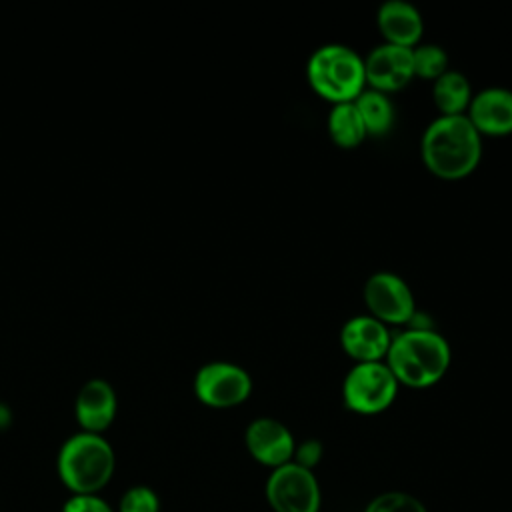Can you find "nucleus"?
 I'll list each match as a JSON object with an SVG mask.
<instances>
[{
    "instance_id": "f257e3e1",
    "label": "nucleus",
    "mask_w": 512,
    "mask_h": 512,
    "mask_svg": "<svg viewBox=\"0 0 512 512\" xmlns=\"http://www.w3.org/2000/svg\"><path fill=\"white\" fill-rule=\"evenodd\" d=\"M422 162L442 180L466 178L482 158V136L466 114L434 118L420 142Z\"/></svg>"
},
{
    "instance_id": "f03ea898",
    "label": "nucleus",
    "mask_w": 512,
    "mask_h": 512,
    "mask_svg": "<svg viewBox=\"0 0 512 512\" xmlns=\"http://www.w3.org/2000/svg\"><path fill=\"white\" fill-rule=\"evenodd\" d=\"M450 360V344L428 326H410L392 336L384 358L396 382L408 388L434 386L446 374Z\"/></svg>"
},
{
    "instance_id": "7ed1b4c3",
    "label": "nucleus",
    "mask_w": 512,
    "mask_h": 512,
    "mask_svg": "<svg viewBox=\"0 0 512 512\" xmlns=\"http://www.w3.org/2000/svg\"><path fill=\"white\" fill-rule=\"evenodd\" d=\"M116 456L110 442L96 432H76L64 440L56 468L72 494H98L112 478Z\"/></svg>"
},
{
    "instance_id": "20e7f679",
    "label": "nucleus",
    "mask_w": 512,
    "mask_h": 512,
    "mask_svg": "<svg viewBox=\"0 0 512 512\" xmlns=\"http://www.w3.org/2000/svg\"><path fill=\"white\" fill-rule=\"evenodd\" d=\"M306 78L312 90L332 106L354 102L366 88L364 58L350 46L324 44L310 54Z\"/></svg>"
},
{
    "instance_id": "39448f33",
    "label": "nucleus",
    "mask_w": 512,
    "mask_h": 512,
    "mask_svg": "<svg viewBox=\"0 0 512 512\" xmlns=\"http://www.w3.org/2000/svg\"><path fill=\"white\" fill-rule=\"evenodd\" d=\"M398 382L386 362H358L342 382V400L356 414L384 412L398 394Z\"/></svg>"
},
{
    "instance_id": "423d86ee",
    "label": "nucleus",
    "mask_w": 512,
    "mask_h": 512,
    "mask_svg": "<svg viewBox=\"0 0 512 512\" xmlns=\"http://www.w3.org/2000/svg\"><path fill=\"white\" fill-rule=\"evenodd\" d=\"M264 492L274 512H318L322 504V492L314 472L294 462L274 468Z\"/></svg>"
},
{
    "instance_id": "0eeeda50",
    "label": "nucleus",
    "mask_w": 512,
    "mask_h": 512,
    "mask_svg": "<svg viewBox=\"0 0 512 512\" xmlns=\"http://www.w3.org/2000/svg\"><path fill=\"white\" fill-rule=\"evenodd\" d=\"M192 386L202 404L212 408H232L250 396L252 378L234 362L214 360L198 368Z\"/></svg>"
},
{
    "instance_id": "6e6552de",
    "label": "nucleus",
    "mask_w": 512,
    "mask_h": 512,
    "mask_svg": "<svg viewBox=\"0 0 512 512\" xmlns=\"http://www.w3.org/2000/svg\"><path fill=\"white\" fill-rule=\"evenodd\" d=\"M364 302L376 320L386 326L408 324L414 318V294L404 278L394 272H374L364 284Z\"/></svg>"
},
{
    "instance_id": "1a4fd4ad",
    "label": "nucleus",
    "mask_w": 512,
    "mask_h": 512,
    "mask_svg": "<svg viewBox=\"0 0 512 512\" xmlns=\"http://www.w3.org/2000/svg\"><path fill=\"white\" fill-rule=\"evenodd\" d=\"M364 74L366 88L378 92H396L404 88L412 78V48L394 46V44H378L364 58Z\"/></svg>"
},
{
    "instance_id": "9d476101",
    "label": "nucleus",
    "mask_w": 512,
    "mask_h": 512,
    "mask_svg": "<svg viewBox=\"0 0 512 512\" xmlns=\"http://www.w3.org/2000/svg\"><path fill=\"white\" fill-rule=\"evenodd\" d=\"M250 456L268 468H278L292 462L296 440L292 432L276 418H256L248 424L244 434Z\"/></svg>"
},
{
    "instance_id": "9b49d317",
    "label": "nucleus",
    "mask_w": 512,
    "mask_h": 512,
    "mask_svg": "<svg viewBox=\"0 0 512 512\" xmlns=\"http://www.w3.org/2000/svg\"><path fill=\"white\" fill-rule=\"evenodd\" d=\"M392 334L386 324L370 314L352 316L340 330L344 352L358 362H382L388 354Z\"/></svg>"
},
{
    "instance_id": "f8f14e48",
    "label": "nucleus",
    "mask_w": 512,
    "mask_h": 512,
    "mask_svg": "<svg viewBox=\"0 0 512 512\" xmlns=\"http://www.w3.org/2000/svg\"><path fill=\"white\" fill-rule=\"evenodd\" d=\"M466 116L480 136L512 134V90L490 86L476 92Z\"/></svg>"
},
{
    "instance_id": "ddd939ff",
    "label": "nucleus",
    "mask_w": 512,
    "mask_h": 512,
    "mask_svg": "<svg viewBox=\"0 0 512 512\" xmlns=\"http://www.w3.org/2000/svg\"><path fill=\"white\" fill-rule=\"evenodd\" d=\"M118 400L114 386L104 378H90L86 380L74 400V412L76 420L86 432L102 434L106 430L114 416H116Z\"/></svg>"
},
{
    "instance_id": "4468645a",
    "label": "nucleus",
    "mask_w": 512,
    "mask_h": 512,
    "mask_svg": "<svg viewBox=\"0 0 512 512\" xmlns=\"http://www.w3.org/2000/svg\"><path fill=\"white\" fill-rule=\"evenodd\" d=\"M378 28L386 44L414 48L418 46L424 22L418 8L406 0H386L376 14Z\"/></svg>"
},
{
    "instance_id": "2eb2a0df",
    "label": "nucleus",
    "mask_w": 512,
    "mask_h": 512,
    "mask_svg": "<svg viewBox=\"0 0 512 512\" xmlns=\"http://www.w3.org/2000/svg\"><path fill=\"white\" fill-rule=\"evenodd\" d=\"M472 86L458 70H446L432 82V100L440 116L466 114L472 100Z\"/></svg>"
},
{
    "instance_id": "dca6fc26",
    "label": "nucleus",
    "mask_w": 512,
    "mask_h": 512,
    "mask_svg": "<svg viewBox=\"0 0 512 512\" xmlns=\"http://www.w3.org/2000/svg\"><path fill=\"white\" fill-rule=\"evenodd\" d=\"M328 134L338 148L350 150L362 144L368 136L360 112L354 102L334 104L328 114Z\"/></svg>"
},
{
    "instance_id": "f3484780",
    "label": "nucleus",
    "mask_w": 512,
    "mask_h": 512,
    "mask_svg": "<svg viewBox=\"0 0 512 512\" xmlns=\"http://www.w3.org/2000/svg\"><path fill=\"white\" fill-rule=\"evenodd\" d=\"M368 136H384L394 124V104L388 94L364 88L354 100Z\"/></svg>"
},
{
    "instance_id": "a211bd4d",
    "label": "nucleus",
    "mask_w": 512,
    "mask_h": 512,
    "mask_svg": "<svg viewBox=\"0 0 512 512\" xmlns=\"http://www.w3.org/2000/svg\"><path fill=\"white\" fill-rule=\"evenodd\" d=\"M414 76L424 80H436L448 70V54L438 44H418L412 48Z\"/></svg>"
},
{
    "instance_id": "6ab92c4d",
    "label": "nucleus",
    "mask_w": 512,
    "mask_h": 512,
    "mask_svg": "<svg viewBox=\"0 0 512 512\" xmlns=\"http://www.w3.org/2000/svg\"><path fill=\"white\" fill-rule=\"evenodd\" d=\"M364 512H428L424 502L400 490L382 492L368 502Z\"/></svg>"
},
{
    "instance_id": "aec40b11",
    "label": "nucleus",
    "mask_w": 512,
    "mask_h": 512,
    "mask_svg": "<svg viewBox=\"0 0 512 512\" xmlns=\"http://www.w3.org/2000/svg\"><path fill=\"white\" fill-rule=\"evenodd\" d=\"M118 512H160V498L148 486H132L122 494Z\"/></svg>"
},
{
    "instance_id": "412c9836",
    "label": "nucleus",
    "mask_w": 512,
    "mask_h": 512,
    "mask_svg": "<svg viewBox=\"0 0 512 512\" xmlns=\"http://www.w3.org/2000/svg\"><path fill=\"white\" fill-rule=\"evenodd\" d=\"M62 512H114L112 506L98 494H72Z\"/></svg>"
},
{
    "instance_id": "4be33fe9",
    "label": "nucleus",
    "mask_w": 512,
    "mask_h": 512,
    "mask_svg": "<svg viewBox=\"0 0 512 512\" xmlns=\"http://www.w3.org/2000/svg\"><path fill=\"white\" fill-rule=\"evenodd\" d=\"M322 442L316 438H308L304 442H298L294 448V456L292 462L306 468V470H314V466L322 460Z\"/></svg>"
}]
</instances>
